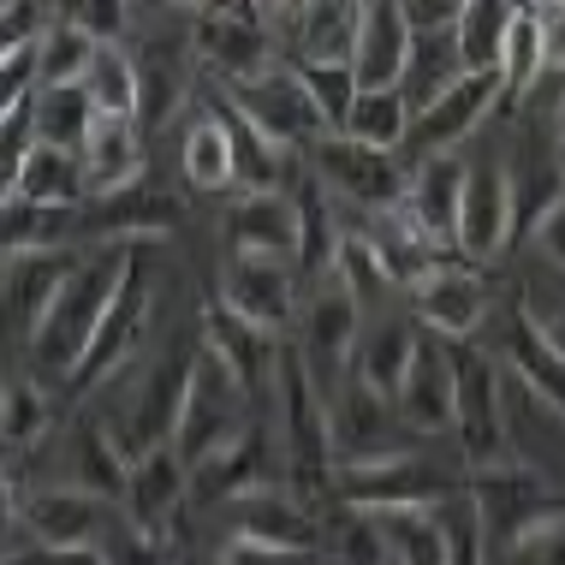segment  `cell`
I'll use <instances>...</instances> for the list:
<instances>
[{
  "instance_id": "1",
  "label": "cell",
  "mask_w": 565,
  "mask_h": 565,
  "mask_svg": "<svg viewBox=\"0 0 565 565\" xmlns=\"http://www.w3.org/2000/svg\"><path fill=\"white\" fill-rule=\"evenodd\" d=\"M131 256H137V244H102L96 256H84V263L72 268L66 292L54 298L49 322H42L36 345H30V363H36L42 381H66L72 387L78 363L89 358L102 322H108V303L119 298V286H126V274H131Z\"/></svg>"
},
{
  "instance_id": "2",
  "label": "cell",
  "mask_w": 565,
  "mask_h": 565,
  "mask_svg": "<svg viewBox=\"0 0 565 565\" xmlns=\"http://www.w3.org/2000/svg\"><path fill=\"white\" fill-rule=\"evenodd\" d=\"M465 494V482L435 470L417 452L370 458V465H333V500L345 512H440Z\"/></svg>"
},
{
  "instance_id": "3",
  "label": "cell",
  "mask_w": 565,
  "mask_h": 565,
  "mask_svg": "<svg viewBox=\"0 0 565 565\" xmlns=\"http://www.w3.org/2000/svg\"><path fill=\"white\" fill-rule=\"evenodd\" d=\"M274 387H280V423H286V452H292L298 500L303 494H333V429H328V399L303 370L298 345L274 358Z\"/></svg>"
},
{
  "instance_id": "4",
  "label": "cell",
  "mask_w": 565,
  "mask_h": 565,
  "mask_svg": "<svg viewBox=\"0 0 565 565\" xmlns=\"http://www.w3.org/2000/svg\"><path fill=\"white\" fill-rule=\"evenodd\" d=\"M452 375H458V447H465L470 470L512 465V417H507V381H500L494 358L470 345H452Z\"/></svg>"
},
{
  "instance_id": "5",
  "label": "cell",
  "mask_w": 565,
  "mask_h": 565,
  "mask_svg": "<svg viewBox=\"0 0 565 565\" xmlns=\"http://www.w3.org/2000/svg\"><path fill=\"white\" fill-rule=\"evenodd\" d=\"M465 494H470V507H477V518H482V542L488 547H507L512 536H524V530L565 518V500L530 465H518V458L512 465H494V470H470Z\"/></svg>"
},
{
  "instance_id": "6",
  "label": "cell",
  "mask_w": 565,
  "mask_h": 565,
  "mask_svg": "<svg viewBox=\"0 0 565 565\" xmlns=\"http://www.w3.org/2000/svg\"><path fill=\"white\" fill-rule=\"evenodd\" d=\"M226 102L250 119L256 131L268 137L274 149H298V143H322L328 131V119L316 114V102H310V89L298 84V72L292 66H268L263 78H244V84H226Z\"/></svg>"
},
{
  "instance_id": "7",
  "label": "cell",
  "mask_w": 565,
  "mask_h": 565,
  "mask_svg": "<svg viewBox=\"0 0 565 565\" xmlns=\"http://www.w3.org/2000/svg\"><path fill=\"white\" fill-rule=\"evenodd\" d=\"M244 405H250V393H244L209 351H196L185 417H179V435H173V452L185 458V470L203 465L215 447H226V440H238L244 429H250V423H244Z\"/></svg>"
},
{
  "instance_id": "8",
  "label": "cell",
  "mask_w": 565,
  "mask_h": 565,
  "mask_svg": "<svg viewBox=\"0 0 565 565\" xmlns=\"http://www.w3.org/2000/svg\"><path fill=\"white\" fill-rule=\"evenodd\" d=\"M500 96H507L500 72H465L447 96H435L423 114H411V131H405L411 167H423L435 156H458V143H465L470 131H482V119L500 108Z\"/></svg>"
},
{
  "instance_id": "9",
  "label": "cell",
  "mask_w": 565,
  "mask_h": 565,
  "mask_svg": "<svg viewBox=\"0 0 565 565\" xmlns=\"http://www.w3.org/2000/svg\"><path fill=\"white\" fill-rule=\"evenodd\" d=\"M310 161H316V173H322V191L351 196V203L370 209V215H393V209L405 203L411 173L399 167V156H387V149L351 143V137H322V143L310 149Z\"/></svg>"
},
{
  "instance_id": "10",
  "label": "cell",
  "mask_w": 565,
  "mask_h": 565,
  "mask_svg": "<svg viewBox=\"0 0 565 565\" xmlns=\"http://www.w3.org/2000/svg\"><path fill=\"white\" fill-rule=\"evenodd\" d=\"M226 530L233 542H250V547H274V554H316L322 547V524H316L310 500L286 494V488H250V494L226 500Z\"/></svg>"
},
{
  "instance_id": "11",
  "label": "cell",
  "mask_w": 565,
  "mask_h": 565,
  "mask_svg": "<svg viewBox=\"0 0 565 565\" xmlns=\"http://www.w3.org/2000/svg\"><path fill=\"white\" fill-rule=\"evenodd\" d=\"M196 54L226 84L263 78L274 66V36H268L263 7H250V0H238V7H196Z\"/></svg>"
},
{
  "instance_id": "12",
  "label": "cell",
  "mask_w": 565,
  "mask_h": 565,
  "mask_svg": "<svg viewBox=\"0 0 565 565\" xmlns=\"http://www.w3.org/2000/svg\"><path fill=\"white\" fill-rule=\"evenodd\" d=\"M298 268L292 263H274V256H226L221 268V298L238 322H250L256 333H280L298 316V292H292Z\"/></svg>"
},
{
  "instance_id": "13",
  "label": "cell",
  "mask_w": 565,
  "mask_h": 565,
  "mask_svg": "<svg viewBox=\"0 0 565 565\" xmlns=\"http://www.w3.org/2000/svg\"><path fill=\"white\" fill-rule=\"evenodd\" d=\"M72 268H78V256H72V250L12 256V263L0 268V322L19 333L24 345H36V333H42V322H49L54 298L66 292Z\"/></svg>"
},
{
  "instance_id": "14",
  "label": "cell",
  "mask_w": 565,
  "mask_h": 565,
  "mask_svg": "<svg viewBox=\"0 0 565 565\" xmlns=\"http://www.w3.org/2000/svg\"><path fill=\"white\" fill-rule=\"evenodd\" d=\"M149 310H156V280H149L143 256H131V274H126V286H119V298L108 303V322H102L96 345H89V358L78 363L72 387H89V381H108L114 370H126V358L143 345Z\"/></svg>"
},
{
  "instance_id": "15",
  "label": "cell",
  "mask_w": 565,
  "mask_h": 565,
  "mask_svg": "<svg viewBox=\"0 0 565 565\" xmlns=\"http://www.w3.org/2000/svg\"><path fill=\"white\" fill-rule=\"evenodd\" d=\"M328 429H333V465H370V458L411 452L393 405L375 399L370 387H358V381L328 399Z\"/></svg>"
},
{
  "instance_id": "16",
  "label": "cell",
  "mask_w": 565,
  "mask_h": 565,
  "mask_svg": "<svg viewBox=\"0 0 565 565\" xmlns=\"http://www.w3.org/2000/svg\"><path fill=\"white\" fill-rule=\"evenodd\" d=\"M203 114L226 131V149H233V173H238V196L303 185V179H298V149H274L268 137L256 131L250 119L233 108V102H226V89H209V96H203Z\"/></svg>"
},
{
  "instance_id": "17",
  "label": "cell",
  "mask_w": 565,
  "mask_h": 565,
  "mask_svg": "<svg viewBox=\"0 0 565 565\" xmlns=\"http://www.w3.org/2000/svg\"><path fill=\"white\" fill-rule=\"evenodd\" d=\"M512 244V179L500 161H482L465 173V203H458V256L488 263Z\"/></svg>"
},
{
  "instance_id": "18",
  "label": "cell",
  "mask_w": 565,
  "mask_h": 565,
  "mask_svg": "<svg viewBox=\"0 0 565 565\" xmlns=\"http://www.w3.org/2000/svg\"><path fill=\"white\" fill-rule=\"evenodd\" d=\"M191 370H196V351H185V345H173V351L156 363V370H149L143 393H137L131 435H126V458H143V452H156V447H173L179 417H185Z\"/></svg>"
},
{
  "instance_id": "19",
  "label": "cell",
  "mask_w": 565,
  "mask_h": 565,
  "mask_svg": "<svg viewBox=\"0 0 565 565\" xmlns=\"http://www.w3.org/2000/svg\"><path fill=\"white\" fill-rule=\"evenodd\" d=\"M358 303L345 298V286L333 280L322 286L310 303H303V340H298V358H303V370H310V381L322 387V399H328V375H340L351 370V351H358Z\"/></svg>"
},
{
  "instance_id": "20",
  "label": "cell",
  "mask_w": 565,
  "mask_h": 565,
  "mask_svg": "<svg viewBox=\"0 0 565 565\" xmlns=\"http://www.w3.org/2000/svg\"><path fill=\"white\" fill-rule=\"evenodd\" d=\"M24 518L42 536V547H102L119 524H126V507L96 500V494H84V488H49V494H36L24 507Z\"/></svg>"
},
{
  "instance_id": "21",
  "label": "cell",
  "mask_w": 565,
  "mask_h": 565,
  "mask_svg": "<svg viewBox=\"0 0 565 565\" xmlns=\"http://www.w3.org/2000/svg\"><path fill=\"white\" fill-rule=\"evenodd\" d=\"M399 411H405V429H417V435H447L458 423V375H452V345L447 340L417 333V358H411Z\"/></svg>"
},
{
  "instance_id": "22",
  "label": "cell",
  "mask_w": 565,
  "mask_h": 565,
  "mask_svg": "<svg viewBox=\"0 0 565 565\" xmlns=\"http://www.w3.org/2000/svg\"><path fill=\"white\" fill-rule=\"evenodd\" d=\"M226 250L298 263V196L292 191H250L226 209Z\"/></svg>"
},
{
  "instance_id": "23",
  "label": "cell",
  "mask_w": 565,
  "mask_h": 565,
  "mask_svg": "<svg viewBox=\"0 0 565 565\" xmlns=\"http://www.w3.org/2000/svg\"><path fill=\"white\" fill-rule=\"evenodd\" d=\"M465 173L470 167L458 156H435L423 167H411V185L399 215L417 226L435 250H458V203H465Z\"/></svg>"
},
{
  "instance_id": "24",
  "label": "cell",
  "mask_w": 565,
  "mask_h": 565,
  "mask_svg": "<svg viewBox=\"0 0 565 565\" xmlns=\"http://www.w3.org/2000/svg\"><path fill=\"white\" fill-rule=\"evenodd\" d=\"M78 221H84V233L102 238V244H137V238H167L173 233L179 203L143 179V185H131V191L89 196V203L78 209Z\"/></svg>"
},
{
  "instance_id": "25",
  "label": "cell",
  "mask_w": 565,
  "mask_h": 565,
  "mask_svg": "<svg viewBox=\"0 0 565 565\" xmlns=\"http://www.w3.org/2000/svg\"><path fill=\"white\" fill-rule=\"evenodd\" d=\"M411 298H417L423 328H429L435 340H447V345H465L470 333L482 328V310H488L482 280H477V274H470L465 263L435 268L429 280H417V286H411Z\"/></svg>"
},
{
  "instance_id": "26",
  "label": "cell",
  "mask_w": 565,
  "mask_h": 565,
  "mask_svg": "<svg viewBox=\"0 0 565 565\" xmlns=\"http://www.w3.org/2000/svg\"><path fill=\"white\" fill-rule=\"evenodd\" d=\"M191 494V470L185 458L173 447H156L143 458H131V482H126V518L137 530H149V536H167V524H173V512L185 507Z\"/></svg>"
},
{
  "instance_id": "27",
  "label": "cell",
  "mask_w": 565,
  "mask_h": 565,
  "mask_svg": "<svg viewBox=\"0 0 565 565\" xmlns=\"http://www.w3.org/2000/svg\"><path fill=\"white\" fill-rule=\"evenodd\" d=\"M411 66V24L405 7L393 0H375L363 7V30H358V54H351V72H358V89H399Z\"/></svg>"
},
{
  "instance_id": "28",
  "label": "cell",
  "mask_w": 565,
  "mask_h": 565,
  "mask_svg": "<svg viewBox=\"0 0 565 565\" xmlns=\"http://www.w3.org/2000/svg\"><path fill=\"white\" fill-rule=\"evenodd\" d=\"M66 470H72L66 488H84V494H96V500L126 507L131 458L119 452V440H114L108 423H96V417H78V423H72V435H66Z\"/></svg>"
},
{
  "instance_id": "29",
  "label": "cell",
  "mask_w": 565,
  "mask_h": 565,
  "mask_svg": "<svg viewBox=\"0 0 565 565\" xmlns=\"http://www.w3.org/2000/svg\"><path fill=\"white\" fill-rule=\"evenodd\" d=\"M203 351L238 381L244 393L263 387V375L274 370V358H280L268 333H256L250 322H238L226 303H209V310H203Z\"/></svg>"
},
{
  "instance_id": "30",
  "label": "cell",
  "mask_w": 565,
  "mask_h": 565,
  "mask_svg": "<svg viewBox=\"0 0 565 565\" xmlns=\"http://www.w3.org/2000/svg\"><path fill=\"white\" fill-rule=\"evenodd\" d=\"M143 137H137V119H96L84 143V179H89V196H114V191H131L143 185Z\"/></svg>"
},
{
  "instance_id": "31",
  "label": "cell",
  "mask_w": 565,
  "mask_h": 565,
  "mask_svg": "<svg viewBox=\"0 0 565 565\" xmlns=\"http://www.w3.org/2000/svg\"><path fill=\"white\" fill-rule=\"evenodd\" d=\"M250 488H263V435L244 429L238 440H226L203 458V465H191V500L196 507H226V500L250 494Z\"/></svg>"
},
{
  "instance_id": "32",
  "label": "cell",
  "mask_w": 565,
  "mask_h": 565,
  "mask_svg": "<svg viewBox=\"0 0 565 565\" xmlns=\"http://www.w3.org/2000/svg\"><path fill=\"white\" fill-rule=\"evenodd\" d=\"M78 233H84L78 209H42L30 196H7L0 203V263L36 256V250H66V238H78Z\"/></svg>"
},
{
  "instance_id": "33",
  "label": "cell",
  "mask_w": 565,
  "mask_h": 565,
  "mask_svg": "<svg viewBox=\"0 0 565 565\" xmlns=\"http://www.w3.org/2000/svg\"><path fill=\"white\" fill-rule=\"evenodd\" d=\"M411 358H417V328L387 322V328H375V333H363V340H358V351H351V381H358V387H370L375 399L399 405Z\"/></svg>"
},
{
  "instance_id": "34",
  "label": "cell",
  "mask_w": 565,
  "mask_h": 565,
  "mask_svg": "<svg viewBox=\"0 0 565 565\" xmlns=\"http://www.w3.org/2000/svg\"><path fill=\"white\" fill-rule=\"evenodd\" d=\"M358 30H363V7H351V0L292 7V49L298 60H316V66H351Z\"/></svg>"
},
{
  "instance_id": "35",
  "label": "cell",
  "mask_w": 565,
  "mask_h": 565,
  "mask_svg": "<svg viewBox=\"0 0 565 565\" xmlns=\"http://www.w3.org/2000/svg\"><path fill=\"white\" fill-rule=\"evenodd\" d=\"M30 119H36V143L66 149V156H84L89 131H96V102H89L84 84H60V89H36L30 96Z\"/></svg>"
},
{
  "instance_id": "36",
  "label": "cell",
  "mask_w": 565,
  "mask_h": 565,
  "mask_svg": "<svg viewBox=\"0 0 565 565\" xmlns=\"http://www.w3.org/2000/svg\"><path fill=\"white\" fill-rule=\"evenodd\" d=\"M19 196H30V203H42V209H84V203H89L84 156H66V149L36 143V149L24 156Z\"/></svg>"
},
{
  "instance_id": "37",
  "label": "cell",
  "mask_w": 565,
  "mask_h": 565,
  "mask_svg": "<svg viewBox=\"0 0 565 565\" xmlns=\"http://www.w3.org/2000/svg\"><path fill=\"white\" fill-rule=\"evenodd\" d=\"M507 358H512L518 381H524V387L536 393L542 405L565 411V363L554 358V351H547L536 316H530L524 303H518V316H512V328H507Z\"/></svg>"
},
{
  "instance_id": "38",
  "label": "cell",
  "mask_w": 565,
  "mask_h": 565,
  "mask_svg": "<svg viewBox=\"0 0 565 565\" xmlns=\"http://www.w3.org/2000/svg\"><path fill=\"white\" fill-rule=\"evenodd\" d=\"M387 547V565H452V542L440 512H370Z\"/></svg>"
},
{
  "instance_id": "39",
  "label": "cell",
  "mask_w": 565,
  "mask_h": 565,
  "mask_svg": "<svg viewBox=\"0 0 565 565\" xmlns=\"http://www.w3.org/2000/svg\"><path fill=\"white\" fill-rule=\"evenodd\" d=\"M84 89H89V102H96L102 119H137V114H143V66H137L119 42L96 49Z\"/></svg>"
},
{
  "instance_id": "40",
  "label": "cell",
  "mask_w": 565,
  "mask_h": 565,
  "mask_svg": "<svg viewBox=\"0 0 565 565\" xmlns=\"http://www.w3.org/2000/svg\"><path fill=\"white\" fill-rule=\"evenodd\" d=\"M298 196V274H333V263H340V221H333V209H328V191H322V179H303V185L292 191Z\"/></svg>"
},
{
  "instance_id": "41",
  "label": "cell",
  "mask_w": 565,
  "mask_h": 565,
  "mask_svg": "<svg viewBox=\"0 0 565 565\" xmlns=\"http://www.w3.org/2000/svg\"><path fill=\"white\" fill-rule=\"evenodd\" d=\"M512 19L518 7H507V0H477V7L458 12V60H465V72H500Z\"/></svg>"
},
{
  "instance_id": "42",
  "label": "cell",
  "mask_w": 565,
  "mask_h": 565,
  "mask_svg": "<svg viewBox=\"0 0 565 565\" xmlns=\"http://www.w3.org/2000/svg\"><path fill=\"white\" fill-rule=\"evenodd\" d=\"M405 131H411V102L399 96V89H375V96L363 89L340 137H351V143H370V149H387V156H399V149H405Z\"/></svg>"
},
{
  "instance_id": "43",
  "label": "cell",
  "mask_w": 565,
  "mask_h": 565,
  "mask_svg": "<svg viewBox=\"0 0 565 565\" xmlns=\"http://www.w3.org/2000/svg\"><path fill=\"white\" fill-rule=\"evenodd\" d=\"M89 60H96V42H89L84 30L60 12V19L49 24V36L36 42V89L84 84L89 78Z\"/></svg>"
},
{
  "instance_id": "44",
  "label": "cell",
  "mask_w": 565,
  "mask_h": 565,
  "mask_svg": "<svg viewBox=\"0 0 565 565\" xmlns=\"http://www.w3.org/2000/svg\"><path fill=\"white\" fill-rule=\"evenodd\" d=\"M547 78V42H542V19L536 7H518L512 19V36H507V54H500V84L507 96H536V84Z\"/></svg>"
},
{
  "instance_id": "45",
  "label": "cell",
  "mask_w": 565,
  "mask_h": 565,
  "mask_svg": "<svg viewBox=\"0 0 565 565\" xmlns=\"http://www.w3.org/2000/svg\"><path fill=\"white\" fill-rule=\"evenodd\" d=\"M185 185H191V191H238V173H233V149H226V131H221L209 114L185 131Z\"/></svg>"
},
{
  "instance_id": "46",
  "label": "cell",
  "mask_w": 565,
  "mask_h": 565,
  "mask_svg": "<svg viewBox=\"0 0 565 565\" xmlns=\"http://www.w3.org/2000/svg\"><path fill=\"white\" fill-rule=\"evenodd\" d=\"M292 72H298V84L310 89V102H316V114L328 119V131L340 137L351 108H358V96H363L358 72H351V66H316V60H292Z\"/></svg>"
},
{
  "instance_id": "47",
  "label": "cell",
  "mask_w": 565,
  "mask_h": 565,
  "mask_svg": "<svg viewBox=\"0 0 565 565\" xmlns=\"http://www.w3.org/2000/svg\"><path fill=\"white\" fill-rule=\"evenodd\" d=\"M42 429H49V393H42V381L36 375L0 381V440L30 447V440H42Z\"/></svg>"
},
{
  "instance_id": "48",
  "label": "cell",
  "mask_w": 565,
  "mask_h": 565,
  "mask_svg": "<svg viewBox=\"0 0 565 565\" xmlns=\"http://www.w3.org/2000/svg\"><path fill=\"white\" fill-rule=\"evenodd\" d=\"M333 274H340V286H345V298L358 303H375L381 292L393 286V274H387V263H381V250L370 244V233H345V244H340V263H333Z\"/></svg>"
},
{
  "instance_id": "49",
  "label": "cell",
  "mask_w": 565,
  "mask_h": 565,
  "mask_svg": "<svg viewBox=\"0 0 565 565\" xmlns=\"http://www.w3.org/2000/svg\"><path fill=\"white\" fill-rule=\"evenodd\" d=\"M488 565H565V518L524 530L507 547H488Z\"/></svg>"
},
{
  "instance_id": "50",
  "label": "cell",
  "mask_w": 565,
  "mask_h": 565,
  "mask_svg": "<svg viewBox=\"0 0 565 565\" xmlns=\"http://www.w3.org/2000/svg\"><path fill=\"white\" fill-rule=\"evenodd\" d=\"M54 19H60V12H49V7H30V0H7V7H0V60L36 49V42L49 36V24H54Z\"/></svg>"
},
{
  "instance_id": "51",
  "label": "cell",
  "mask_w": 565,
  "mask_h": 565,
  "mask_svg": "<svg viewBox=\"0 0 565 565\" xmlns=\"http://www.w3.org/2000/svg\"><path fill=\"white\" fill-rule=\"evenodd\" d=\"M333 554H340V565H387L375 518L370 512H345L340 530H333Z\"/></svg>"
},
{
  "instance_id": "52",
  "label": "cell",
  "mask_w": 565,
  "mask_h": 565,
  "mask_svg": "<svg viewBox=\"0 0 565 565\" xmlns=\"http://www.w3.org/2000/svg\"><path fill=\"white\" fill-rule=\"evenodd\" d=\"M102 559H108V565H179L173 554H167V536H149V530L131 524V518L114 530L108 542H102Z\"/></svg>"
},
{
  "instance_id": "53",
  "label": "cell",
  "mask_w": 565,
  "mask_h": 565,
  "mask_svg": "<svg viewBox=\"0 0 565 565\" xmlns=\"http://www.w3.org/2000/svg\"><path fill=\"white\" fill-rule=\"evenodd\" d=\"M66 19H72V24H78V30H84V36H89V42H96V49H108V42H119V36H126V24H131V12H126V7H108V0H96V7H72V12H66Z\"/></svg>"
},
{
  "instance_id": "54",
  "label": "cell",
  "mask_w": 565,
  "mask_h": 565,
  "mask_svg": "<svg viewBox=\"0 0 565 565\" xmlns=\"http://www.w3.org/2000/svg\"><path fill=\"white\" fill-rule=\"evenodd\" d=\"M536 19H542V42H547V66L565 72V0L536 7Z\"/></svg>"
},
{
  "instance_id": "55",
  "label": "cell",
  "mask_w": 565,
  "mask_h": 565,
  "mask_svg": "<svg viewBox=\"0 0 565 565\" xmlns=\"http://www.w3.org/2000/svg\"><path fill=\"white\" fill-rule=\"evenodd\" d=\"M226 565H310V554H274V547L233 542V547H226Z\"/></svg>"
},
{
  "instance_id": "56",
  "label": "cell",
  "mask_w": 565,
  "mask_h": 565,
  "mask_svg": "<svg viewBox=\"0 0 565 565\" xmlns=\"http://www.w3.org/2000/svg\"><path fill=\"white\" fill-rule=\"evenodd\" d=\"M536 244H542V250H547V256H554V263L565 268V203H559V209H554V215H547L542 226H536Z\"/></svg>"
},
{
  "instance_id": "57",
  "label": "cell",
  "mask_w": 565,
  "mask_h": 565,
  "mask_svg": "<svg viewBox=\"0 0 565 565\" xmlns=\"http://www.w3.org/2000/svg\"><path fill=\"white\" fill-rule=\"evenodd\" d=\"M536 328H542V340H547V351L565 363V303L559 310H547V316H536Z\"/></svg>"
},
{
  "instance_id": "58",
  "label": "cell",
  "mask_w": 565,
  "mask_h": 565,
  "mask_svg": "<svg viewBox=\"0 0 565 565\" xmlns=\"http://www.w3.org/2000/svg\"><path fill=\"white\" fill-rule=\"evenodd\" d=\"M554 131H559V143H565V84H559V102H554Z\"/></svg>"
},
{
  "instance_id": "59",
  "label": "cell",
  "mask_w": 565,
  "mask_h": 565,
  "mask_svg": "<svg viewBox=\"0 0 565 565\" xmlns=\"http://www.w3.org/2000/svg\"><path fill=\"white\" fill-rule=\"evenodd\" d=\"M7 524H12V500H7V482H0V536H7Z\"/></svg>"
},
{
  "instance_id": "60",
  "label": "cell",
  "mask_w": 565,
  "mask_h": 565,
  "mask_svg": "<svg viewBox=\"0 0 565 565\" xmlns=\"http://www.w3.org/2000/svg\"><path fill=\"white\" fill-rule=\"evenodd\" d=\"M179 565H196V559H179Z\"/></svg>"
},
{
  "instance_id": "61",
  "label": "cell",
  "mask_w": 565,
  "mask_h": 565,
  "mask_svg": "<svg viewBox=\"0 0 565 565\" xmlns=\"http://www.w3.org/2000/svg\"><path fill=\"white\" fill-rule=\"evenodd\" d=\"M0 268H7V263H0Z\"/></svg>"
}]
</instances>
